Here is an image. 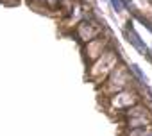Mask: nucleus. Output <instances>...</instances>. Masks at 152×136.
<instances>
[{
  "label": "nucleus",
  "mask_w": 152,
  "mask_h": 136,
  "mask_svg": "<svg viewBox=\"0 0 152 136\" xmlns=\"http://www.w3.org/2000/svg\"><path fill=\"white\" fill-rule=\"evenodd\" d=\"M127 34H129V38H131L132 45H134V47H136V48H138V50H140L141 54H147V47H145V45L141 43L140 36H138V34L134 32V29H132V27H129V29H127Z\"/></svg>",
  "instance_id": "1"
},
{
  "label": "nucleus",
  "mask_w": 152,
  "mask_h": 136,
  "mask_svg": "<svg viewBox=\"0 0 152 136\" xmlns=\"http://www.w3.org/2000/svg\"><path fill=\"white\" fill-rule=\"evenodd\" d=\"M132 70H134V72H136V75H138V77H140V79H141V81H145V83H147V79H145V75H143V74H141V70H140V68H138V66H136V64H132Z\"/></svg>",
  "instance_id": "2"
},
{
  "label": "nucleus",
  "mask_w": 152,
  "mask_h": 136,
  "mask_svg": "<svg viewBox=\"0 0 152 136\" xmlns=\"http://www.w3.org/2000/svg\"><path fill=\"white\" fill-rule=\"evenodd\" d=\"M111 4H113V7H115L116 11H122V9H124V6H122L120 0H111Z\"/></svg>",
  "instance_id": "3"
},
{
  "label": "nucleus",
  "mask_w": 152,
  "mask_h": 136,
  "mask_svg": "<svg viewBox=\"0 0 152 136\" xmlns=\"http://www.w3.org/2000/svg\"><path fill=\"white\" fill-rule=\"evenodd\" d=\"M57 2H59V0H47V4H48L50 7H56V6H57Z\"/></svg>",
  "instance_id": "4"
},
{
  "label": "nucleus",
  "mask_w": 152,
  "mask_h": 136,
  "mask_svg": "<svg viewBox=\"0 0 152 136\" xmlns=\"http://www.w3.org/2000/svg\"><path fill=\"white\" fill-rule=\"evenodd\" d=\"M148 136H152V134H148Z\"/></svg>",
  "instance_id": "5"
}]
</instances>
